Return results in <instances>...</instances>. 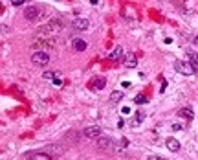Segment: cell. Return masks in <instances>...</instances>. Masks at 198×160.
<instances>
[{
    "instance_id": "obj_1",
    "label": "cell",
    "mask_w": 198,
    "mask_h": 160,
    "mask_svg": "<svg viewBox=\"0 0 198 160\" xmlns=\"http://www.w3.org/2000/svg\"><path fill=\"white\" fill-rule=\"evenodd\" d=\"M174 68H176V72H180L182 76H193L196 72V68L189 61H176L174 63Z\"/></svg>"
},
{
    "instance_id": "obj_2",
    "label": "cell",
    "mask_w": 198,
    "mask_h": 160,
    "mask_svg": "<svg viewBox=\"0 0 198 160\" xmlns=\"http://www.w3.org/2000/svg\"><path fill=\"white\" fill-rule=\"evenodd\" d=\"M42 13H44V11H42L40 6H28V8L24 9V18H26V20H37Z\"/></svg>"
},
{
    "instance_id": "obj_3",
    "label": "cell",
    "mask_w": 198,
    "mask_h": 160,
    "mask_svg": "<svg viewBox=\"0 0 198 160\" xmlns=\"http://www.w3.org/2000/svg\"><path fill=\"white\" fill-rule=\"evenodd\" d=\"M31 63L37 64V66H46V64L50 63V55H48L46 52H35V54L31 55Z\"/></svg>"
},
{
    "instance_id": "obj_4",
    "label": "cell",
    "mask_w": 198,
    "mask_h": 160,
    "mask_svg": "<svg viewBox=\"0 0 198 160\" xmlns=\"http://www.w3.org/2000/svg\"><path fill=\"white\" fill-rule=\"evenodd\" d=\"M123 64H125V66H128V68H134V66L138 64L136 54H134V52H127V54L123 55Z\"/></svg>"
},
{
    "instance_id": "obj_5",
    "label": "cell",
    "mask_w": 198,
    "mask_h": 160,
    "mask_svg": "<svg viewBox=\"0 0 198 160\" xmlns=\"http://www.w3.org/2000/svg\"><path fill=\"white\" fill-rule=\"evenodd\" d=\"M83 134L86 136V138H99V134H101V127H99V125L86 127V129L83 131Z\"/></svg>"
},
{
    "instance_id": "obj_6",
    "label": "cell",
    "mask_w": 198,
    "mask_h": 160,
    "mask_svg": "<svg viewBox=\"0 0 198 160\" xmlns=\"http://www.w3.org/2000/svg\"><path fill=\"white\" fill-rule=\"evenodd\" d=\"M165 145H167V149L169 151H172V153H176V151H180V142L176 140V138H167V142H165Z\"/></svg>"
},
{
    "instance_id": "obj_7",
    "label": "cell",
    "mask_w": 198,
    "mask_h": 160,
    "mask_svg": "<svg viewBox=\"0 0 198 160\" xmlns=\"http://www.w3.org/2000/svg\"><path fill=\"white\" fill-rule=\"evenodd\" d=\"M178 116H180V118H185L187 122H191V120L194 118V112H193L189 107H185V109H180V110H178Z\"/></svg>"
},
{
    "instance_id": "obj_8",
    "label": "cell",
    "mask_w": 198,
    "mask_h": 160,
    "mask_svg": "<svg viewBox=\"0 0 198 160\" xmlns=\"http://www.w3.org/2000/svg\"><path fill=\"white\" fill-rule=\"evenodd\" d=\"M110 144H112V138H108V136H99L97 138V149H106Z\"/></svg>"
},
{
    "instance_id": "obj_9",
    "label": "cell",
    "mask_w": 198,
    "mask_h": 160,
    "mask_svg": "<svg viewBox=\"0 0 198 160\" xmlns=\"http://www.w3.org/2000/svg\"><path fill=\"white\" fill-rule=\"evenodd\" d=\"M74 28H75V30H86V28H88V20L83 18V17H77V18L74 20Z\"/></svg>"
},
{
    "instance_id": "obj_10",
    "label": "cell",
    "mask_w": 198,
    "mask_h": 160,
    "mask_svg": "<svg viewBox=\"0 0 198 160\" xmlns=\"http://www.w3.org/2000/svg\"><path fill=\"white\" fill-rule=\"evenodd\" d=\"M72 48H74L75 52H83V50H86V42H84L83 39H74Z\"/></svg>"
},
{
    "instance_id": "obj_11",
    "label": "cell",
    "mask_w": 198,
    "mask_h": 160,
    "mask_svg": "<svg viewBox=\"0 0 198 160\" xmlns=\"http://www.w3.org/2000/svg\"><path fill=\"white\" fill-rule=\"evenodd\" d=\"M121 55H123V48H121V46H116V48H114L112 52H110V55H108V57L112 59V61H118V59H119Z\"/></svg>"
},
{
    "instance_id": "obj_12",
    "label": "cell",
    "mask_w": 198,
    "mask_h": 160,
    "mask_svg": "<svg viewBox=\"0 0 198 160\" xmlns=\"http://www.w3.org/2000/svg\"><path fill=\"white\" fill-rule=\"evenodd\" d=\"M123 96H125V94L121 92V90H116V92H112V96H110V103H112V105H114V103H119V101L123 100Z\"/></svg>"
},
{
    "instance_id": "obj_13",
    "label": "cell",
    "mask_w": 198,
    "mask_h": 160,
    "mask_svg": "<svg viewBox=\"0 0 198 160\" xmlns=\"http://www.w3.org/2000/svg\"><path fill=\"white\" fill-rule=\"evenodd\" d=\"M46 151H48V155H61L64 151V147L62 145H50Z\"/></svg>"
},
{
    "instance_id": "obj_14",
    "label": "cell",
    "mask_w": 198,
    "mask_h": 160,
    "mask_svg": "<svg viewBox=\"0 0 198 160\" xmlns=\"http://www.w3.org/2000/svg\"><path fill=\"white\" fill-rule=\"evenodd\" d=\"M187 59L191 61V64H193L194 68L198 66V55H196V54H194L193 50H187Z\"/></svg>"
},
{
    "instance_id": "obj_15",
    "label": "cell",
    "mask_w": 198,
    "mask_h": 160,
    "mask_svg": "<svg viewBox=\"0 0 198 160\" xmlns=\"http://www.w3.org/2000/svg\"><path fill=\"white\" fill-rule=\"evenodd\" d=\"M143 118H145V114H143V112H141V110H140V112H138V114H136V116H134V120H132V122H130V123H132V125H138V123H140V122H143Z\"/></svg>"
},
{
    "instance_id": "obj_16",
    "label": "cell",
    "mask_w": 198,
    "mask_h": 160,
    "mask_svg": "<svg viewBox=\"0 0 198 160\" xmlns=\"http://www.w3.org/2000/svg\"><path fill=\"white\" fill-rule=\"evenodd\" d=\"M127 145H128V140H127V138H123V140H119V144L116 145V151H118V153H121Z\"/></svg>"
},
{
    "instance_id": "obj_17",
    "label": "cell",
    "mask_w": 198,
    "mask_h": 160,
    "mask_svg": "<svg viewBox=\"0 0 198 160\" xmlns=\"http://www.w3.org/2000/svg\"><path fill=\"white\" fill-rule=\"evenodd\" d=\"M105 85H106V81H105L103 77H97V79L94 81V88H103Z\"/></svg>"
},
{
    "instance_id": "obj_18",
    "label": "cell",
    "mask_w": 198,
    "mask_h": 160,
    "mask_svg": "<svg viewBox=\"0 0 198 160\" xmlns=\"http://www.w3.org/2000/svg\"><path fill=\"white\" fill-rule=\"evenodd\" d=\"M31 160H52V158H50V155H48V153H39V155H37V156H33Z\"/></svg>"
},
{
    "instance_id": "obj_19",
    "label": "cell",
    "mask_w": 198,
    "mask_h": 160,
    "mask_svg": "<svg viewBox=\"0 0 198 160\" xmlns=\"http://www.w3.org/2000/svg\"><path fill=\"white\" fill-rule=\"evenodd\" d=\"M134 101H136V103H138V105H141V103H147V101H149V100H147V98H145V96H136V100H134Z\"/></svg>"
},
{
    "instance_id": "obj_20",
    "label": "cell",
    "mask_w": 198,
    "mask_h": 160,
    "mask_svg": "<svg viewBox=\"0 0 198 160\" xmlns=\"http://www.w3.org/2000/svg\"><path fill=\"white\" fill-rule=\"evenodd\" d=\"M57 76H59V74H55V72H44L42 77H44V79H52V77H57Z\"/></svg>"
},
{
    "instance_id": "obj_21",
    "label": "cell",
    "mask_w": 198,
    "mask_h": 160,
    "mask_svg": "<svg viewBox=\"0 0 198 160\" xmlns=\"http://www.w3.org/2000/svg\"><path fill=\"white\" fill-rule=\"evenodd\" d=\"M26 0H11V6H22Z\"/></svg>"
},
{
    "instance_id": "obj_22",
    "label": "cell",
    "mask_w": 198,
    "mask_h": 160,
    "mask_svg": "<svg viewBox=\"0 0 198 160\" xmlns=\"http://www.w3.org/2000/svg\"><path fill=\"white\" fill-rule=\"evenodd\" d=\"M149 160H167V158H163V156H149Z\"/></svg>"
},
{
    "instance_id": "obj_23",
    "label": "cell",
    "mask_w": 198,
    "mask_h": 160,
    "mask_svg": "<svg viewBox=\"0 0 198 160\" xmlns=\"http://www.w3.org/2000/svg\"><path fill=\"white\" fill-rule=\"evenodd\" d=\"M121 112H123V114H130V109H128V107H123Z\"/></svg>"
},
{
    "instance_id": "obj_24",
    "label": "cell",
    "mask_w": 198,
    "mask_h": 160,
    "mask_svg": "<svg viewBox=\"0 0 198 160\" xmlns=\"http://www.w3.org/2000/svg\"><path fill=\"white\" fill-rule=\"evenodd\" d=\"M123 125H125V122H123V120H121V118H119V120H118V127H119V129H121V127H123Z\"/></svg>"
},
{
    "instance_id": "obj_25",
    "label": "cell",
    "mask_w": 198,
    "mask_h": 160,
    "mask_svg": "<svg viewBox=\"0 0 198 160\" xmlns=\"http://www.w3.org/2000/svg\"><path fill=\"white\" fill-rule=\"evenodd\" d=\"M90 2H92V4H97V2H99V0H90Z\"/></svg>"
},
{
    "instance_id": "obj_26",
    "label": "cell",
    "mask_w": 198,
    "mask_h": 160,
    "mask_svg": "<svg viewBox=\"0 0 198 160\" xmlns=\"http://www.w3.org/2000/svg\"><path fill=\"white\" fill-rule=\"evenodd\" d=\"M194 42H196V44H198V37H196V39H194Z\"/></svg>"
}]
</instances>
